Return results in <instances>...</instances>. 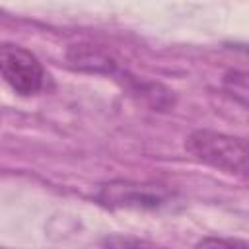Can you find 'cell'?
<instances>
[{
  "mask_svg": "<svg viewBox=\"0 0 249 249\" xmlns=\"http://www.w3.org/2000/svg\"><path fill=\"white\" fill-rule=\"evenodd\" d=\"M97 198L109 208H160L165 204L167 193L158 185L113 181L101 187Z\"/></svg>",
  "mask_w": 249,
  "mask_h": 249,
  "instance_id": "obj_3",
  "label": "cell"
},
{
  "mask_svg": "<svg viewBox=\"0 0 249 249\" xmlns=\"http://www.w3.org/2000/svg\"><path fill=\"white\" fill-rule=\"evenodd\" d=\"M195 249H249L243 239H228V237H204L196 243Z\"/></svg>",
  "mask_w": 249,
  "mask_h": 249,
  "instance_id": "obj_7",
  "label": "cell"
},
{
  "mask_svg": "<svg viewBox=\"0 0 249 249\" xmlns=\"http://www.w3.org/2000/svg\"><path fill=\"white\" fill-rule=\"evenodd\" d=\"M224 86L226 89L241 101V105H247V95H249V88H247V76L243 72H228L224 78Z\"/></svg>",
  "mask_w": 249,
  "mask_h": 249,
  "instance_id": "obj_6",
  "label": "cell"
},
{
  "mask_svg": "<svg viewBox=\"0 0 249 249\" xmlns=\"http://www.w3.org/2000/svg\"><path fill=\"white\" fill-rule=\"evenodd\" d=\"M0 76L19 95L39 93L45 84V70L37 56L18 45H0Z\"/></svg>",
  "mask_w": 249,
  "mask_h": 249,
  "instance_id": "obj_2",
  "label": "cell"
},
{
  "mask_svg": "<svg viewBox=\"0 0 249 249\" xmlns=\"http://www.w3.org/2000/svg\"><path fill=\"white\" fill-rule=\"evenodd\" d=\"M187 152L200 163H206L218 171L230 175H247V142L237 136L200 128L193 130L185 140Z\"/></svg>",
  "mask_w": 249,
  "mask_h": 249,
  "instance_id": "obj_1",
  "label": "cell"
},
{
  "mask_svg": "<svg viewBox=\"0 0 249 249\" xmlns=\"http://www.w3.org/2000/svg\"><path fill=\"white\" fill-rule=\"evenodd\" d=\"M103 249H167V247H161V245H156L152 241H146V239H138V237H130V235H107L103 241H101Z\"/></svg>",
  "mask_w": 249,
  "mask_h": 249,
  "instance_id": "obj_5",
  "label": "cell"
},
{
  "mask_svg": "<svg viewBox=\"0 0 249 249\" xmlns=\"http://www.w3.org/2000/svg\"><path fill=\"white\" fill-rule=\"evenodd\" d=\"M68 62L78 68V70H86V72H103L109 74L115 70L117 62L115 58L109 56V53L101 51L99 47L93 45H74L68 49Z\"/></svg>",
  "mask_w": 249,
  "mask_h": 249,
  "instance_id": "obj_4",
  "label": "cell"
}]
</instances>
